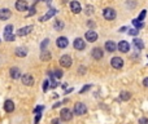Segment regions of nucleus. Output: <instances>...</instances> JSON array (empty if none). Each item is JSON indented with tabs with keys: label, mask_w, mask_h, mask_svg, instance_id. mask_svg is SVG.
<instances>
[{
	"label": "nucleus",
	"mask_w": 148,
	"mask_h": 124,
	"mask_svg": "<svg viewBox=\"0 0 148 124\" xmlns=\"http://www.w3.org/2000/svg\"><path fill=\"white\" fill-rule=\"evenodd\" d=\"M73 113H74L75 115H85V114L87 113V107H86L85 103L77 102L74 105V110H73Z\"/></svg>",
	"instance_id": "f257e3e1"
},
{
	"label": "nucleus",
	"mask_w": 148,
	"mask_h": 124,
	"mask_svg": "<svg viewBox=\"0 0 148 124\" xmlns=\"http://www.w3.org/2000/svg\"><path fill=\"white\" fill-rule=\"evenodd\" d=\"M4 39L7 41H13L14 40V35H13V26L8 25L4 28Z\"/></svg>",
	"instance_id": "f03ea898"
},
{
	"label": "nucleus",
	"mask_w": 148,
	"mask_h": 124,
	"mask_svg": "<svg viewBox=\"0 0 148 124\" xmlns=\"http://www.w3.org/2000/svg\"><path fill=\"white\" fill-rule=\"evenodd\" d=\"M72 118H73V111L66 107L62 108L61 113H60V119L64 121H69V120H72Z\"/></svg>",
	"instance_id": "7ed1b4c3"
},
{
	"label": "nucleus",
	"mask_w": 148,
	"mask_h": 124,
	"mask_svg": "<svg viewBox=\"0 0 148 124\" xmlns=\"http://www.w3.org/2000/svg\"><path fill=\"white\" fill-rule=\"evenodd\" d=\"M103 17L105 18L106 21H112L116 18V10L112 9V8H105L103 10Z\"/></svg>",
	"instance_id": "20e7f679"
},
{
	"label": "nucleus",
	"mask_w": 148,
	"mask_h": 124,
	"mask_svg": "<svg viewBox=\"0 0 148 124\" xmlns=\"http://www.w3.org/2000/svg\"><path fill=\"white\" fill-rule=\"evenodd\" d=\"M22 84L23 85H26V87H31V85H34V78H33V75H30V74H25V75H22Z\"/></svg>",
	"instance_id": "39448f33"
},
{
	"label": "nucleus",
	"mask_w": 148,
	"mask_h": 124,
	"mask_svg": "<svg viewBox=\"0 0 148 124\" xmlns=\"http://www.w3.org/2000/svg\"><path fill=\"white\" fill-rule=\"evenodd\" d=\"M110 65H112V67L113 69H121L122 66H123V59L121 58V57H113L112 58V61H110Z\"/></svg>",
	"instance_id": "423d86ee"
},
{
	"label": "nucleus",
	"mask_w": 148,
	"mask_h": 124,
	"mask_svg": "<svg viewBox=\"0 0 148 124\" xmlns=\"http://www.w3.org/2000/svg\"><path fill=\"white\" fill-rule=\"evenodd\" d=\"M85 38H86V40H87V41H90V43H93V41L98 40V34H96L95 30H88L87 32H86Z\"/></svg>",
	"instance_id": "0eeeda50"
},
{
	"label": "nucleus",
	"mask_w": 148,
	"mask_h": 124,
	"mask_svg": "<svg viewBox=\"0 0 148 124\" xmlns=\"http://www.w3.org/2000/svg\"><path fill=\"white\" fill-rule=\"evenodd\" d=\"M72 57L68 56V54H65V56H62L61 58H60V65H61L62 67H70L72 66Z\"/></svg>",
	"instance_id": "6e6552de"
},
{
	"label": "nucleus",
	"mask_w": 148,
	"mask_h": 124,
	"mask_svg": "<svg viewBox=\"0 0 148 124\" xmlns=\"http://www.w3.org/2000/svg\"><path fill=\"white\" fill-rule=\"evenodd\" d=\"M73 46H74L75 49H78V51H83V49L86 48V43L82 38H77L74 40V43H73Z\"/></svg>",
	"instance_id": "1a4fd4ad"
},
{
	"label": "nucleus",
	"mask_w": 148,
	"mask_h": 124,
	"mask_svg": "<svg viewBox=\"0 0 148 124\" xmlns=\"http://www.w3.org/2000/svg\"><path fill=\"white\" fill-rule=\"evenodd\" d=\"M33 28H34L33 26H25V27H21V28L17 30V35L18 36H26L33 31Z\"/></svg>",
	"instance_id": "9d476101"
},
{
	"label": "nucleus",
	"mask_w": 148,
	"mask_h": 124,
	"mask_svg": "<svg viewBox=\"0 0 148 124\" xmlns=\"http://www.w3.org/2000/svg\"><path fill=\"white\" fill-rule=\"evenodd\" d=\"M27 8H29V5H27L26 0H17V1H16V9L20 10V12H23V10H26Z\"/></svg>",
	"instance_id": "9b49d317"
},
{
	"label": "nucleus",
	"mask_w": 148,
	"mask_h": 124,
	"mask_svg": "<svg viewBox=\"0 0 148 124\" xmlns=\"http://www.w3.org/2000/svg\"><path fill=\"white\" fill-rule=\"evenodd\" d=\"M10 16H12V12H10L8 8H3V9H0V20L1 21L9 20Z\"/></svg>",
	"instance_id": "f8f14e48"
},
{
	"label": "nucleus",
	"mask_w": 148,
	"mask_h": 124,
	"mask_svg": "<svg viewBox=\"0 0 148 124\" xmlns=\"http://www.w3.org/2000/svg\"><path fill=\"white\" fill-rule=\"evenodd\" d=\"M117 48L119 49V52H122V53H126V52L130 51V44L127 43L126 40H122V41H119V43H118Z\"/></svg>",
	"instance_id": "ddd939ff"
},
{
	"label": "nucleus",
	"mask_w": 148,
	"mask_h": 124,
	"mask_svg": "<svg viewBox=\"0 0 148 124\" xmlns=\"http://www.w3.org/2000/svg\"><path fill=\"white\" fill-rule=\"evenodd\" d=\"M56 13H57V10H56V9H51V10H48V12H47L46 14L42 16V17L39 18V21H40V22H44V21H47V20H49V18H52L55 14H56Z\"/></svg>",
	"instance_id": "4468645a"
},
{
	"label": "nucleus",
	"mask_w": 148,
	"mask_h": 124,
	"mask_svg": "<svg viewBox=\"0 0 148 124\" xmlns=\"http://www.w3.org/2000/svg\"><path fill=\"white\" fill-rule=\"evenodd\" d=\"M56 44L59 48H66L68 44H69V41H68L66 38H64V36H60L59 39L56 40Z\"/></svg>",
	"instance_id": "2eb2a0df"
},
{
	"label": "nucleus",
	"mask_w": 148,
	"mask_h": 124,
	"mask_svg": "<svg viewBox=\"0 0 148 124\" xmlns=\"http://www.w3.org/2000/svg\"><path fill=\"white\" fill-rule=\"evenodd\" d=\"M70 9H72L73 13L78 14V13L82 10V8H80V4L78 1H72V3H70Z\"/></svg>",
	"instance_id": "dca6fc26"
},
{
	"label": "nucleus",
	"mask_w": 148,
	"mask_h": 124,
	"mask_svg": "<svg viewBox=\"0 0 148 124\" xmlns=\"http://www.w3.org/2000/svg\"><path fill=\"white\" fill-rule=\"evenodd\" d=\"M4 110L7 111V113H12V111L14 110V103H13L12 100H7L4 102Z\"/></svg>",
	"instance_id": "f3484780"
},
{
	"label": "nucleus",
	"mask_w": 148,
	"mask_h": 124,
	"mask_svg": "<svg viewBox=\"0 0 148 124\" xmlns=\"http://www.w3.org/2000/svg\"><path fill=\"white\" fill-rule=\"evenodd\" d=\"M116 48H117V45H116V43H114V41L109 40V41H106V43H105V51L109 52V53L116 52Z\"/></svg>",
	"instance_id": "a211bd4d"
},
{
	"label": "nucleus",
	"mask_w": 148,
	"mask_h": 124,
	"mask_svg": "<svg viewBox=\"0 0 148 124\" xmlns=\"http://www.w3.org/2000/svg\"><path fill=\"white\" fill-rule=\"evenodd\" d=\"M9 74H10V78H12V79H18V78H21V71L18 67H12Z\"/></svg>",
	"instance_id": "6ab92c4d"
},
{
	"label": "nucleus",
	"mask_w": 148,
	"mask_h": 124,
	"mask_svg": "<svg viewBox=\"0 0 148 124\" xmlns=\"http://www.w3.org/2000/svg\"><path fill=\"white\" fill-rule=\"evenodd\" d=\"M91 54H92V57H93V58H95V59H101V58H103V51H101V49L100 48H93L92 49V53H91Z\"/></svg>",
	"instance_id": "aec40b11"
},
{
	"label": "nucleus",
	"mask_w": 148,
	"mask_h": 124,
	"mask_svg": "<svg viewBox=\"0 0 148 124\" xmlns=\"http://www.w3.org/2000/svg\"><path fill=\"white\" fill-rule=\"evenodd\" d=\"M132 44H134V46L136 49H143L144 48V43H143V40H140V39H138V38H135L134 40H132Z\"/></svg>",
	"instance_id": "412c9836"
},
{
	"label": "nucleus",
	"mask_w": 148,
	"mask_h": 124,
	"mask_svg": "<svg viewBox=\"0 0 148 124\" xmlns=\"http://www.w3.org/2000/svg\"><path fill=\"white\" fill-rule=\"evenodd\" d=\"M64 21H61V20H57V21H55V25H53V27H55V30L56 31H61L62 28H64Z\"/></svg>",
	"instance_id": "4be33fe9"
},
{
	"label": "nucleus",
	"mask_w": 148,
	"mask_h": 124,
	"mask_svg": "<svg viewBox=\"0 0 148 124\" xmlns=\"http://www.w3.org/2000/svg\"><path fill=\"white\" fill-rule=\"evenodd\" d=\"M16 56L17 57H26V54H27V52H26L25 48H16Z\"/></svg>",
	"instance_id": "5701e85b"
},
{
	"label": "nucleus",
	"mask_w": 148,
	"mask_h": 124,
	"mask_svg": "<svg viewBox=\"0 0 148 124\" xmlns=\"http://www.w3.org/2000/svg\"><path fill=\"white\" fill-rule=\"evenodd\" d=\"M119 96H121V100L122 101H127V100H130V97H131L130 92H127V90H122Z\"/></svg>",
	"instance_id": "b1692460"
},
{
	"label": "nucleus",
	"mask_w": 148,
	"mask_h": 124,
	"mask_svg": "<svg viewBox=\"0 0 148 124\" xmlns=\"http://www.w3.org/2000/svg\"><path fill=\"white\" fill-rule=\"evenodd\" d=\"M93 9H95V8H93L92 5H87V7L85 8V13H86L87 16H91V14L93 13Z\"/></svg>",
	"instance_id": "393cba45"
},
{
	"label": "nucleus",
	"mask_w": 148,
	"mask_h": 124,
	"mask_svg": "<svg viewBox=\"0 0 148 124\" xmlns=\"http://www.w3.org/2000/svg\"><path fill=\"white\" fill-rule=\"evenodd\" d=\"M49 57H51V54H49V52H47V51H44L43 53H42V56H40V58L43 59V61H46V59H48Z\"/></svg>",
	"instance_id": "a878e982"
},
{
	"label": "nucleus",
	"mask_w": 148,
	"mask_h": 124,
	"mask_svg": "<svg viewBox=\"0 0 148 124\" xmlns=\"http://www.w3.org/2000/svg\"><path fill=\"white\" fill-rule=\"evenodd\" d=\"M138 32H139V30H136V28H131V30L129 31V34H130V35H132V36L138 35Z\"/></svg>",
	"instance_id": "bb28decb"
},
{
	"label": "nucleus",
	"mask_w": 148,
	"mask_h": 124,
	"mask_svg": "<svg viewBox=\"0 0 148 124\" xmlns=\"http://www.w3.org/2000/svg\"><path fill=\"white\" fill-rule=\"evenodd\" d=\"M52 74H53V76H56V78H61L62 76V72L60 71V70H56V71L52 72Z\"/></svg>",
	"instance_id": "cd10ccee"
},
{
	"label": "nucleus",
	"mask_w": 148,
	"mask_h": 124,
	"mask_svg": "<svg viewBox=\"0 0 148 124\" xmlns=\"http://www.w3.org/2000/svg\"><path fill=\"white\" fill-rule=\"evenodd\" d=\"M139 124H148V118H140Z\"/></svg>",
	"instance_id": "c85d7f7f"
},
{
	"label": "nucleus",
	"mask_w": 148,
	"mask_h": 124,
	"mask_svg": "<svg viewBox=\"0 0 148 124\" xmlns=\"http://www.w3.org/2000/svg\"><path fill=\"white\" fill-rule=\"evenodd\" d=\"M90 88H91V85H86V87H83V88H82V89H80V92H79V93H80V94H82V93L87 92V90H88V89H90Z\"/></svg>",
	"instance_id": "c756f323"
},
{
	"label": "nucleus",
	"mask_w": 148,
	"mask_h": 124,
	"mask_svg": "<svg viewBox=\"0 0 148 124\" xmlns=\"http://www.w3.org/2000/svg\"><path fill=\"white\" fill-rule=\"evenodd\" d=\"M48 41H49L48 39H46V40H44L43 43L40 44V48H42V49H44V48H46V46H47V44H48Z\"/></svg>",
	"instance_id": "7c9ffc66"
},
{
	"label": "nucleus",
	"mask_w": 148,
	"mask_h": 124,
	"mask_svg": "<svg viewBox=\"0 0 148 124\" xmlns=\"http://www.w3.org/2000/svg\"><path fill=\"white\" fill-rule=\"evenodd\" d=\"M78 71H79V74H80V75H83V74H85V72H86V67L80 66V67H79V70H78Z\"/></svg>",
	"instance_id": "2f4dec72"
},
{
	"label": "nucleus",
	"mask_w": 148,
	"mask_h": 124,
	"mask_svg": "<svg viewBox=\"0 0 148 124\" xmlns=\"http://www.w3.org/2000/svg\"><path fill=\"white\" fill-rule=\"evenodd\" d=\"M42 110H43V106H38V107L34 110V113H35V114H39V111H42Z\"/></svg>",
	"instance_id": "473e14b6"
},
{
	"label": "nucleus",
	"mask_w": 148,
	"mask_h": 124,
	"mask_svg": "<svg viewBox=\"0 0 148 124\" xmlns=\"http://www.w3.org/2000/svg\"><path fill=\"white\" fill-rule=\"evenodd\" d=\"M52 124H61V119H53Z\"/></svg>",
	"instance_id": "72a5a7b5"
},
{
	"label": "nucleus",
	"mask_w": 148,
	"mask_h": 124,
	"mask_svg": "<svg viewBox=\"0 0 148 124\" xmlns=\"http://www.w3.org/2000/svg\"><path fill=\"white\" fill-rule=\"evenodd\" d=\"M48 85H49V82H48V80H46V82H44V84H43V89L46 90L47 88H48Z\"/></svg>",
	"instance_id": "f704fd0d"
},
{
	"label": "nucleus",
	"mask_w": 148,
	"mask_h": 124,
	"mask_svg": "<svg viewBox=\"0 0 148 124\" xmlns=\"http://www.w3.org/2000/svg\"><path fill=\"white\" fill-rule=\"evenodd\" d=\"M39 120H40V114H36V118H35V124L39 123Z\"/></svg>",
	"instance_id": "c9c22d12"
},
{
	"label": "nucleus",
	"mask_w": 148,
	"mask_h": 124,
	"mask_svg": "<svg viewBox=\"0 0 148 124\" xmlns=\"http://www.w3.org/2000/svg\"><path fill=\"white\" fill-rule=\"evenodd\" d=\"M30 10H31V12H30V13H29V16H31V14H35V8H34V7H33V8H31V9H30Z\"/></svg>",
	"instance_id": "e433bc0d"
},
{
	"label": "nucleus",
	"mask_w": 148,
	"mask_h": 124,
	"mask_svg": "<svg viewBox=\"0 0 148 124\" xmlns=\"http://www.w3.org/2000/svg\"><path fill=\"white\" fill-rule=\"evenodd\" d=\"M143 84H144L145 87H148V78H145V79L143 80Z\"/></svg>",
	"instance_id": "4c0bfd02"
},
{
	"label": "nucleus",
	"mask_w": 148,
	"mask_h": 124,
	"mask_svg": "<svg viewBox=\"0 0 148 124\" xmlns=\"http://www.w3.org/2000/svg\"><path fill=\"white\" fill-rule=\"evenodd\" d=\"M44 1H51V0H44Z\"/></svg>",
	"instance_id": "58836bf2"
}]
</instances>
